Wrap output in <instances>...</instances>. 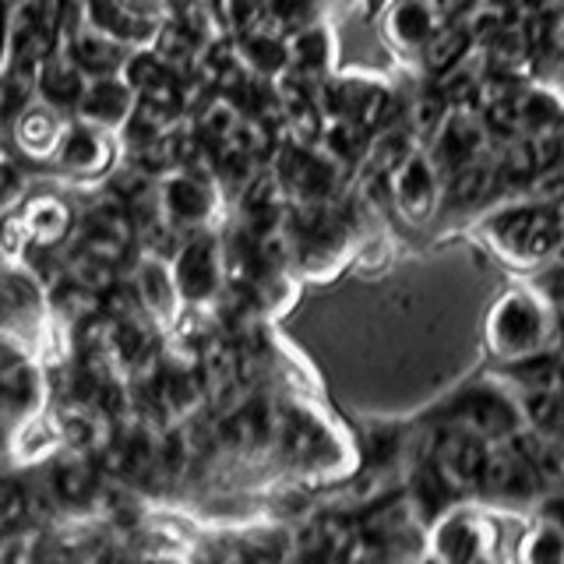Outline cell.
<instances>
[{
	"mask_svg": "<svg viewBox=\"0 0 564 564\" xmlns=\"http://www.w3.org/2000/svg\"><path fill=\"white\" fill-rule=\"evenodd\" d=\"M170 264H173L176 290H181L187 311H212V304H216L229 286L223 234H216L212 226L198 229V234H187L176 243Z\"/></svg>",
	"mask_w": 564,
	"mask_h": 564,
	"instance_id": "5",
	"label": "cell"
},
{
	"mask_svg": "<svg viewBox=\"0 0 564 564\" xmlns=\"http://www.w3.org/2000/svg\"><path fill=\"white\" fill-rule=\"evenodd\" d=\"M494 149H498V138L487 128L480 110H452L445 128H441L427 145L441 176H452L463 166L476 163V159L494 155Z\"/></svg>",
	"mask_w": 564,
	"mask_h": 564,
	"instance_id": "10",
	"label": "cell"
},
{
	"mask_svg": "<svg viewBox=\"0 0 564 564\" xmlns=\"http://www.w3.org/2000/svg\"><path fill=\"white\" fill-rule=\"evenodd\" d=\"M561 388H564V384H561Z\"/></svg>",
	"mask_w": 564,
	"mask_h": 564,
	"instance_id": "36",
	"label": "cell"
},
{
	"mask_svg": "<svg viewBox=\"0 0 564 564\" xmlns=\"http://www.w3.org/2000/svg\"><path fill=\"white\" fill-rule=\"evenodd\" d=\"M533 519L554 525L564 533V487H551L540 494V501L533 505Z\"/></svg>",
	"mask_w": 564,
	"mask_h": 564,
	"instance_id": "29",
	"label": "cell"
},
{
	"mask_svg": "<svg viewBox=\"0 0 564 564\" xmlns=\"http://www.w3.org/2000/svg\"><path fill=\"white\" fill-rule=\"evenodd\" d=\"M46 402V378L29 357V349L14 339V332L0 328V413L8 420H25L40 413Z\"/></svg>",
	"mask_w": 564,
	"mask_h": 564,
	"instance_id": "9",
	"label": "cell"
},
{
	"mask_svg": "<svg viewBox=\"0 0 564 564\" xmlns=\"http://www.w3.org/2000/svg\"><path fill=\"white\" fill-rule=\"evenodd\" d=\"M43 473L57 494L61 511H85L96 508L99 494L106 487V473L99 466V458L93 452H75V448H61L50 458H43Z\"/></svg>",
	"mask_w": 564,
	"mask_h": 564,
	"instance_id": "13",
	"label": "cell"
},
{
	"mask_svg": "<svg viewBox=\"0 0 564 564\" xmlns=\"http://www.w3.org/2000/svg\"><path fill=\"white\" fill-rule=\"evenodd\" d=\"M392 0H364V18H381Z\"/></svg>",
	"mask_w": 564,
	"mask_h": 564,
	"instance_id": "34",
	"label": "cell"
},
{
	"mask_svg": "<svg viewBox=\"0 0 564 564\" xmlns=\"http://www.w3.org/2000/svg\"><path fill=\"white\" fill-rule=\"evenodd\" d=\"M18 229H22L25 251H57L70 237H75L78 216L57 194H35L25 198V205L14 216Z\"/></svg>",
	"mask_w": 564,
	"mask_h": 564,
	"instance_id": "14",
	"label": "cell"
},
{
	"mask_svg": "<svg viewBox=\"0 0 564 564\" xmlns=\"http://www.w3.org/2000/svg\"><path fill=\"white\" fill-rule=\"evenodd\" d=\"M11 448H14V420L0 413V458L11 455Z\"/></svg>",
	"mask_w": 564,
	"mask_h": 564,
	"instance_id": "32",
	"label": "cell"
},
{
	"mask_svg": "<svg viewBox=\"0 0 564 564\" xmlns=\"http://www.w3.org/2000/svg\"><path fill=\"white\" fill-rule=\"evenodd\" d=\"M511 392L519 399L525 395H543V392H557L564 384V357L557 349H546L536 352V357H522V360H511V364H498L494 370Z\"/></svg>",
	"mask_w": 564,
	"mask_h": 564,
	"instance_id": "24",
	"label": "cell"
},
{
	"mask_svg": "<svg viewBox=\"0 0 564 564\" xmlns=\"http://www.w3.org/2000/svg\"><path fill=\"white\" fill-rule=\"evenodd\" d=\"M516 557L529 561V564H554L564 561V533L554 525H546L540 519H533V525L525 529L519 546H516Z\"/></svg>",
	"mask_w": 564,
	"mask_h": 564,
	"instance_id": "26",
	"label": "cell"
},
{
	"mask_svg": "<svg viewBox=\"0 0 564 564\" xmlns=\"http://www.w3.org/2000/svg\"><path fill=\"white\" fill-rule=\"evenodd\" d=\"M128 279L134 286V296L141 311H145L152 322L170 332L181 325V314L187 311L184 300H181V290H176V279H173V264L166 254H152V251H138L131 269H128Z\"/></svg>",
	"mask_w": 564,
	"mask_h": 564,
	"instance_id": "12",
	"label": "cell"
},
{
	"mask_svg": "<svg viewBox=\"0 0 564 564\" xmlns=\"http://www.w3.org/2000/svg\"><path fill=\"white\" fill-rule=\"evenodd\" d=\"M234 43H237L240 64L251 70L254 78L275 82L290 70V35L286 32H279L264 22H254L243 32H237Z\"/></svg>",
	"mask_w": 564,
	"mask_h": 564,
	"instance_id": "19",
	"label": "cell"
},
{
	"mask_svg": "<svg viewBox=\"0 0 564 564\" xmlns=\"http://www.w3.org/2000/svg\"><path fill=\"white\" fill-rule=\"evenodd\" d=\"M441 25L445 22H441V14L427 0H392L388 11L381 14V40L402 61H416Z\"/></svg>",
	"mask_w": 564,
	"mask_h": 564,
	"instance_id": "15",
	"label": "cell"
},
{
	"mask_svg": "<svg viewBox=\"0 0 564 564\" xmlns=\"http://www.w3.org/2000/svg\"><path fill=\"white\" fill-rule=\"evenodd\" d=\"M431 423L441 427H455L484 445H501V441L516 437L525 427V410L522 399L498 378H476L463 388H455L452 395L441 399L427 413Z\"/></svg>",
	"mask_w": 564,
	"mask_h": 564,
	"instance_id": "3",
	"label": "cell"
},
{
	"mask_svg": "<svg viewBox=\"0 0 564 564\" xmlns=\"http://www.w3.org/2000/svg\"><path fill=\"white\" fill-rule=\"evenodd\" d=\"M335 70H339V64H335V35L328 22L317 18V22L290 32V75L317 88Z\"/></svg>",
	"mask_w": 564,
	"mask_h": 564,
	"instance_id": "20",
	"label": "cell"
},
{
	"mask_svg": "<svg viewBox=\"0 0 564 564\" xmlns=\"http://www.w3.org/2000/svg\"><path fill=\"white\" fill-rule=\"evenodd\" d=\"M70 117L53 110L50 102H43L40 96H35L22 113H18V120L11 123V141L14 149L22 152L29 163H40V166H50L53 155H57L61 141H64V131H67Z\"/></svg>",
	"mask_w": 564,
	"mask_h": 564,
	"instance_id": "16",
	"label": "cell"
},
{
	"mask_svg": "<svg viewBox=\"0 0 564 564\" xmlns=\"http://www.w3.org/2000/svg\"><path fill=\"white\" fill-rule=\"evenodd\" d=\"M85 85H88V75L67 57L64 46H57L40 64V75H35V96H40L43 102H50L53 110L75 117L78 102L85 96Z\"/></svg>",
	"mask_w": 564,
	"mask_h": 564,
	"instance_id": "21",
	"label": "cell"
},
{
	"mask_svg": "<svg viewBox=\"0 0 564 564\" xmlns=\"http://www.w3.org/2000/svg\"><path fill=\"white\" fill-rule=\"evenodd\" d=\"M8 43H11V0H0V67L8 61Z\"/></svg>",
	"mask_w": 564,
	"mask_h": 564,
	"instance_id": "31",
	"label": "cell"
},
{
	"mask_svg": "<svg viewBox=\"0 0 564 564\" xmlns=\"http://www.w3.org/2000/svg\"><path fill=\"white\" fill-rule=\"evenodd\" d=\"M85 14H88V25L131 50L152 46L159 25H163V14L138 11L128 0H85Z\"/></svg>",
	"mask_w": 564,
	"mask_h": 564,
	"instance_id": "17",
	"label": "cell"
},
{
	"mask_svg": "<svg viewBox=\"0 0 564 564\" xmlns=\"http://www.w3.org/2000/svg\"><path fill=\"white\" fill-rule=\"evenodd\" d=\"M317 149H322L335 166H343L346 173H357L367 159V149H370V131L360 128L357 120L328 117L322 128V138H317Z\"/></svg>",
	"mask_w": 564,
	"mask_h": 564,
	"instance_id": "25",
	"label": "cell"
},
{
	"mask_svg": "<svg viewBox=\"0 0 564 564\" xmlns=\"http://www.w3.org/2000/svg\"><path fill=\"white\" fill-rule=\"evenodd\" d=\"M557 322L536 282H519L498 293L484 317V349L494 364H511L522 357L557 349Z\"/></svg>",
	"mask_w": 564,
	"mask_h": 564,
	"instance_id": "2",
	"label": "cell"
},
{
	"mask_svg": "<svg viewBox=\"0 0 564 564\" xmlns=\"http://www.w3.org/2000/svg\"><path fill=\"white\" fill-rule=\"evenodd\" d=\"M561 234L564 223L557 216V208L525 198V194L498 198L476 219V237L484 240L487 251L501 264H508V269L525 275L543 269Z\"/></svg>",
	"mask_w": 564,
	"mask_h": 564,
	"instance_id": "1",
	"label": "cell"
},
{
	"mask_svg": "<svg viewBox=\"0 0 564 564\" xmlns=\"http://www.w3.org/2000/svg\"><path fill=\"white\" fill-rule=\"evenodd\" d=\"M561 163H564V128H561Z\"/></svg>",
	"mask_w": 564,
	"mask_h": 564,
	"instance_id": "35",
	"label": "cell"
},
{
	"mask_svg": "<svg viewBox=\"0 0 564 564\" xmlns=\"http://www.w3.org/2000/svg\"><path fill=\"white\" fill-rule=\"evenodd\" d=\"M67 50V57L75 61L88 78H106V75H120L123 64L131 57V46H123L117 40H110L106 32L82 25L78 32H70L67 40L61 43Z\"/></svg>",
	"mask_w": 564,
	"mask_h": 564,
	"instance_id": "22",
	"label": "cell"
},
{
	"mask_svg": "<svg viewBox=\"0 0 564 564\" xmlns=\"http://www.w3.org/2000/svg\"><path fill=\"white\" fill-rule=\"evenodd\" d=\"M134 106H138V93L128 85V78L106 75V78H88L75 117L93 123V128L117 134L123 123H128V117L134 113Z\"/></svg>",
	"mask_w": 564,
	"mask_h": 564,
	"instance_id": "18",
	"label": "cell"
},
{
	"mask_svg": "<svg viewBox=\"0 0 564 564\" xmlns=\"http://www.w3.org/2000/svg\"><path fill=\"white\" fill-rule=\"evenodd\" d=\"M32 522L29 519V490L22 473H0V536Z\"/></svg>",
	"mask_w": 564,
	"mask_h": 564,
	"instance_id": "27",
	"label": "cell"
},
{
	"mask_svg": "<svg viewBox=\"0 0 564 564\" xmlns=\"http://www.w3.org/2000/svg\"><path fill=\"white\" fill-rule=\"evenodd\" d=\"M392 181V205L395 216L410 226H427L431 219L441 216L445 205V176H441L437 163L427 149H416L402 159V163L388 173Z\"/></svg>",
	"mask_w": 564,
	"mask_h": 564,
	"instance_id": "8",
	"label": "cell"
},
{
	"mask_svg": "<svg viewBox=\"0 0 564 564\" xmlns=\"http://www.w3.org/2000/svg\"><path fill=\"white\" fill-rule=\"evenodd\" d=\"M543 480L525 458L501 441V445H487L480 487H476V501L487 508H533L543 494Z\"/></svg>",
	"mask_w": 564,
	"mask_h": 564,
	"instance_id": "7",
	"label": "cell"
},
{
	"mask_svg": "<svg viewBox=\"0 0 564 564\" xmlns=\"http://www.w3.org/2000/svg\"><path fill=\"white\" fill-rule=\"evenodd\" d=\"M427 4L441 14V22H466L484 0H427Z\"/></svg>",
	"mask_w": 564,
	"mask_h": 564,
	"instance_id": "30",
	"label": "cell"
},
{
	"mask_svg": "<svg viewBox=\"0 0 564 564\" xmlns=\"http://www.w3.org/2000/svg\"><path fill=\"white\" fill-rule=\"evenodd\" d=\"M427 546L423 554L434 561H487L498 554L501 525L490 516L484 501H455L445 516H437L427 529Z\"/></svg>",
	"mask_w": 564,
	"mask_h": 564,
	"instance_id": "4",
	"label": "cell"
},
{
	"mask_svg": "<svg viewBox=\"0 0 564 564\" xmlns=\"http://www.w3.org/2000/svg\"><path fill=\"white\" fill-rule=\"evenodd\" d=\"M473 53H476V35H473L469 18H466V22H445V25H441L413 64L420 70V78L437 82L441 75H448V70L458 67L466 57H473Z\"/></svg>",
	"mask_w": 564,
	"mask_h": 564,
	"instance_id": "23",
	"label": "cell"
},
{
	"mask_svg": "<svg viewBox=\"0 0 564 564\" xmlns=\"http://www.w3.org/2000/svg\"><path fill=\"white\" fill-rule=\"evenodd\" d=\"M543 269H561V272H564V234L557 237L554 251H551V258H546V264H543Z\"/></svg>",
	"mask_w": 564,
	"mask_h": 564,
	"instance_id": "33",
	"label": "cell"
},
{
	"mask_svg": "<svg viewBox=\"0 0 564 564\" xmlns=\"http://www.w3.org/2000/svg\"><path fill=\"white\" fill-rule=\"evenodd\" d=\"M155 191H159V212H163V219L181 237L208 229L219 216L223 191L208 170L173 166L155 181Z\"/></svg>",
	"mask_w": 564,
	"mask_h": 564,
	"instance_id": "6",
	"label": "cell"
},
{
	"mask_svg": "<svg viewBox=\"0 0 564 564\" xmlns=\"http://www.w3.org/2000/svg\"><path fill=\"white\" fill-rule=\"evenodd\" d=\"M123 155L120 138L113 131H102L85 123L78 117H70L64 141L57 155H53V170H64L70 176H82V181H96V176H106L117 170V159Z\"/></svg>",
	"mask_w": 564,
	"mask_h": 564,
	"instance_id": "11",
	"label": "cell"
},
{
	"mask_svg": "<svg viewBox=\"0 0 564 564\" xmlns=\"http://www.w3.org/2000/svg\"><path fill=\"white\" fill-rule=\"evenodd\" d=\"M536 282V290L546 296V304H551V311H554V322H557V352L564 357V272L561 269H540V272H533L529 275Z\"/></svg>",
	"mask_w": 564,
	"mask_h": 564,
	"instance_id": "28",
	"label": "cell"
}]
</instances>
